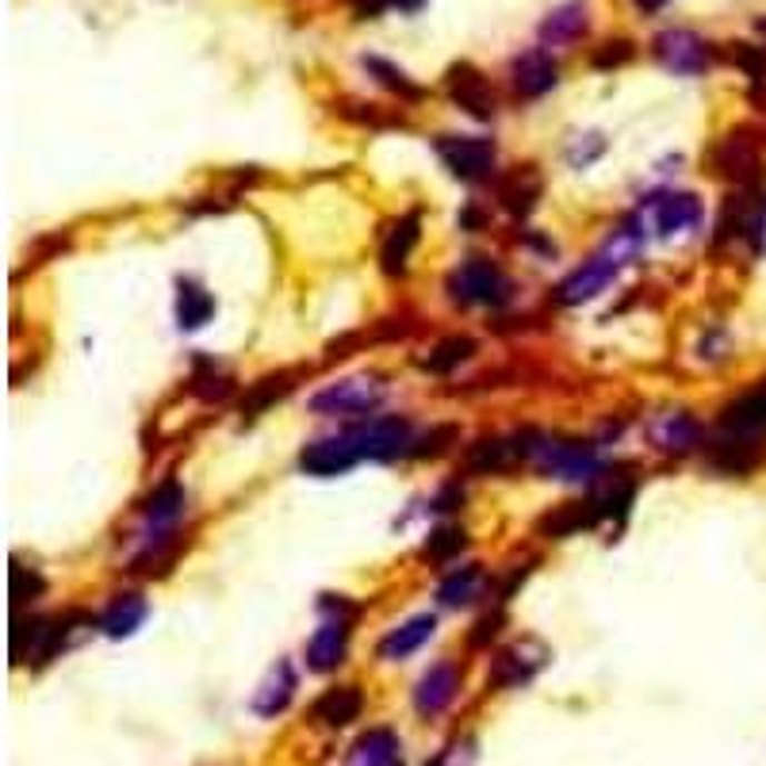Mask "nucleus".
<instances>
[{
  "label": "nucleus",
  "instance_id": "bb28decb",
  "mask_svg": "<svg viewBox=\"0 0 766 766\" xmlns=\"http://www.w3.org/2000/svg\"><path fill=\"white\" fill-rule=\"evenodd\" d=\"M594 521H598L594 503H571V506H564V510L548 514V518L540 521V533H548V537H567V533L587 529V525H594Z\"/></svg>",
  "mask_w": 766,
  "mask_h": 766
},
{
  "label": "nucleus",
  "instance_id": "20e7f679",
  "mask_svg": "<svg viewBox=\"0 0 766 766\" xmlns=\"http://www.w3.org/2000/svg\"><path fill=\"white\" fill-rule=\"evenodd\" d=\"M384 399V384L372 376H357V380H341L311 399L315 415H365Z\"/></svg>",
  "mask_w": 766,
  "mask_h": 766
},
{
  "label": "nucleus",
  "instance_id": "412c9836",
  "mask_svg": "<svg viewBox=\"0 0 766 766\" xmlns=\"http://www.w3.org/2000/svg\"><path fill=\"white\" fill-rule=\"evenodd\" d=\"M452 100L460 108H468L471 116H479V119L495 116V100H490L484 77L471 70V66H460V70H452Z\"/></svg>",
  "mask_w": 766,
  "mask_h": 766
},
{
  "label": "nucleus",
  "instance_id": "c85d7f7f",
  "mask_svg": "<svg viewBox=\"0 0 766 766\" xmlns=\"http://www.w3.org/2000/svg\"><path fill=\"white\" fill-rule=\"evenodd\" d=\"M185 514V490L177 484H166L161 490H153V498L146 503V518L153 525H173Z\"/></svg>",
  "mask_w": 766,
  "mask_h": 766
},
{
  "label": "nucleus",
  "instance_id": "6ab92c4d",
  "mask_svg": "<svg viewBox=\"0 0 766 766\" xmlns=\"http://www.w3.org/2000/svg\"><path fill=\"white\" fill-rule=\"evenodd\" d=\"M360 709H365V694L357 690V686H338V690H326L322 697L315 702V720H322V725L330 728H346L349 720L360 717Z\"/></svg>",
  "mask_w": 766,
  "mask_h": 766
},
{
  "label": "nucleus",
  "instance_id": "a211bd4d",
  "mask_svg": "<svg viewBox=\"0 0 766 766\" xmlns=\"http://www.w3.org/2000/svg\"><path fill=\"white\" fill-rule=\"evenodd\" d=\"M651 445H656L659 452H686L697 445V421L690 415H683V410H670V415H659L651 421Z\"/></svg>",
  "mask_w": 766,
  "mask_h": 766
},
{
  "label": "nucleus",
  "instance_id": "7ed1b4c3",
  "mask_svg": "<svg viewBox=\"0 0 766 766\" xmlns=\"http://www.w3.org/2000/svg\"><path fill=\"white\" fill-rule=\"evenodd\" d=\"M452 288H456V296L468 299V304L498 307V304H506V299H510V280H506L503 269H498V265H490L487 257H468V261L456 269Z\"/></svg>",
  "mask_w": 766,
  "mask_h": 766
},
{
  "label": "nucleus",
  "instance_id": "4be33fe9",
  "mask_svg": "<svg viewBox=\"0 0 766 766\" xmlns=\"http://www.w3.org/2000/svg\"><path fill=\"white\" fill-rule=\"evenodd\" d=\"M587 31V4L583 0H567L548 12V20L540 23V39L545 42H571Z\"/></svg>",
  "mask_w": 766,
  "mask_h": 766
},
{
  "label": "nucleus",
  "instance_id": "1a4fd4ad",
  "mask_svg": "<svg viewBox=\"0 0 766 766\" xmlns=\"http://www.w3.org/2000/svg\"><path fill=\"white\" fill-rule=\"evenodd\" d=\"M360 460L357 445H352V437H322V441L307 445L304 452H299V468L307 471V476H318V479H330V476H341V471H349L352 464Z\"/></svg>",
  "mask_w": 766,
  "mask_h": 766
},
{
  "label": "nucleus",
  "instance_id": "473e14b6",
  "mask_svg": "<svg viewBox=\"0 0 766 766\" xmlns=\"http://www.w3.org/2000/svg\"><path fill=\"white\" fill-rule=\"evenodd\" d=\"M288 391V376H269V380H261L249 391V399L242 402L246 415H257V410H265L272 399H280V395Z\"/></svg>",
  "mask_w": 766,
  "mask_h": 766
},
{
  "label": "nucleus",
  "instance_id": "f03ea898",
  "mask_svg": "<svg viewBox=\"0 0 766 766\" xmlns=\"http://www.w3.org/2000/svg\"><path fill=\"white\" fill-rule=\"evenodd\" d=\"M702 222V203L690 192H659L648 196V203L640 208V227L656 230L659 238L686 235Z\"/></svg>",
  "mask_w": 766,
  "mask_h": 766
},
{
  "label": "nucleus",
  "instance_id": "39448f33",
  "mask_svg": "<svg viewBox=\"0 0 766 766\" xmlns=\"http://www.w3.org/2000/svg\"><path fill=\"white\" fill-rule=\"evenodd\" d=\"M656 58H659L663 70L683 73V77L705 73L713 62L709 42H705L702 36H694V31H663V36L656 39Z\"/></svg>",
  "mask_w": 766,
  "mask_h": 766
},
{
  "label": "nucleus",
  "instance_id": "6e6552de",
  "mask_svg": "<svg viewBox=\"0 0 766 766\" xmlns=\"http://www.w3.org/2000/svg\"><path fill=\"white\" fill-rule=\"evenodd\" d=\"M352 445L360 456H372V460H391L395 452H402L410 445V426L402 418H372L368 426L352 429Z\"/></svg>",
  "mask_w": 766,
  "mask_h": 766
},
{
  "label": "nucleus",
  "instance_id": "ea45409f",
  "mask_svg": "<svg viewBox=\"0 0 766 766\" xmlns=\"http://www.w3.org/2000/svg\"><path fill=\"white\" fill-rule=\"evenodd\" d=\"M759 31H763V36H766V20H759Z\"/></svg>",
  "mask_w": 766,
  "mask_h": 766
},
{
  "label": "nucleus",
  "instance_id": "5701e85b",
  "mask_svg": "<svg viewBox=\"0 0 766 766\" xmlns=\"http://www.w3.org/2000/svg\"><path fill=\"white\" fill-rule=\"evenodd\" d=\"M146 621V601L139 594H123V598H116L111 606L105 609V617H100V628H105V636H131L135 628Z\"/></svg>",
  "mask_w": 766,
  "mask_h": 766
},
{
  "label": "nucleus",
  "instance_id": "f704fd0d",
  "mask_svg": "<svg viewBox=\"0 0 766 766\" xmlns=\"http://www.w3.org/2000/svg\"><path fill=\"white\" fill-rule=\"evenodd\" d=\"M471 763H476V747H471L468 739H456V744L441 747L426 766H471Z\"/></svg>",
  "mask_w": 766,
  "mask_h": 766
},
{
  "label": "nucleus",
  "instance_id": "dca6fc26",
  "mask_svg": "<svg viewBox=\"0 0 766 766\" xmlns=\"http://www.w3.org/2000/svg\"><path fill=\"white\" fill-rule=\"evenodd\" d=\"M437 633V617L434 614H418L410 617V621H402L399 628H391V633L380 640V659H407L415 656L421 644L429 640V636Z\"/></svg>",
  "mask_w": 766,
  "mask_h": 766
},
{
  "label": "nucleus",
  "instance_id": "2eb2a0df",
  "mask_svg": "<svg viewBox=\"0 0 766 766\" xmlns=\"http://www.w3.org/2000/svg\"><path fill=\"white\" fill-rule=\"evenodd\" d=\"M556 81H559V70L545 50H529V54H521L514 62V89L521 97H545V92L556 89Z\"/></svg>",
  "mask_w": 766,
  "mask_h": 766
},
{
  "label": "nucleus",
  "instance_id": "7c9ffc66",
  "mask_svg": "<svg viewBox=\"0 0 766 766\" xmlns=\"http://www.w3.org/2000/svg\"><path fill=\"white\" fill-rule=\"evenodd\" d=\"M365 70L380 77V81L387 84V89L399 92V97H407V100H421V89H418V84L410 81V77L402 73V70H395L391 62H384V58H365Z\"/></svg>",
  "mask_w": 766,
  "mask_h": 766
},
{
  "label": "nucleus",
  "instance_id": "e433bc0d",
  "mask_svg": "<svg viewBox=\"0 0 766 766\" xmlns=\"http://www.w3.org/2000/svg\"><path fill=\"white\" fill-rule=\"evenodd\" d=\"M736 58H739V66H747V70H752V77H763V70H766V54H759V50H736Z\"/></svg>",
  "mask_w": 766,
  "mask_h": 766
},
{
  "label": "nucleus",
  "instance_id": "4c0bfd02",
  "mask_svg": "<svg viewBox=\"0 0 766 766\" xmlns=\"http://www.w3.org/2000/svg\"><path fill=\"white\" fill-rule=\"evenodd\" d=\"M636 8H640V12H663V8H667V0H636Z\"/></svg>",
  "mask_w": 766,
  "mask_h": 766
},
{
  "label": "nucleus",
  "instance_id": "58836bf2",
  "mask_svg": "<svg viewBox=\"0 0 766 766\" xmlns=\"http://www.w3.org/2000/svg\"><path fill=\"white\" fill-rule=\"evenodd\" d=\"M387 4H395V8H407V12H415V8H421V0H387Z\"/></svg>",
  "mask_w": 766,
  "mask_h": 766
},
{
  "label": "nucleus",
  "instance_id": "c756f323",
  "mask_svg": "<svg viewBox=\"0 0 766 766\" xmlns=\"http://www.w3.org/2000/svg\"><path fill=\"white\" fill-rule=\"evenodd\" d=\"M471 352H476V341H471V338H445L441 346L426 357V368H429V372H452V368L464 365Z\"/></svg>",
  "mask_w": 766,
  "mask_h": 766
},
{
  "label": "nucleus",
  "instance_id": "b1692460",
  "mask_svg": "<svg viewBox=\"0 0 766 766\" xmlns=\"http://www.w3.org/2000/svg\"><path fill=\"white\" fill-rule=\"evenodd\" d=\"M211 311H215L211 291H203L200 283H192V280H180V296H177L180 330H200V326L211 318Z\"/></svg>",
  "mask_w": 766,
  "mask_h": 766
},
{
  "label": "nucleus",
  "instance_id": "aec40b11",
  "mask_svg": "<svg viewBox=\"0 0 766 766\" xmlns=\"http://www.w3.org/2000/svg\"><path fill=\"white\" fill-rule=\"evenodd\" d=\"M529 449L533 445L506 441V437H487V441L471 445L468 464H471V471H506V468H514L521 456H529Z\"/></svg>",
  "mask_w": 766,
  "mask_h": 766
},
{
  "label": "nucleus",
  "instance_id": "f257e3e1",
  "mask_svg": "<svg viewBox=\"0 0 766 766\" xmlns=\"http://www.w3.org/2000/svg\"><path fill=\"white\" fill-rule=\"evenodd\" d=\"M529 456L545 476H556V479H590L598 471L594 445L564 441V437H540L529 449Z\"/></svg>",
  "mask_w": 766,
  "mask_h": 766
},
{
  "label": "nucleus",
  "instance_id": "393cba45",
  "mask_svg": "<svg viewBox=\"0 0 766 766\" xmlns=\"http://www.w3.org/2000/svg\"><path fill=\"white\" fill-rule=\"evenodd\" d=\"M498 196H503L506 211L514 215H529L533 208H537L540 200V177L533 173V169H518L514 177L503 180V188H498Z\"/></svg>",
  "mask_w": 766,
  "mask_h": 766
},
{
  "label": "nucleus",
  "instance_id": "0eeeda50",
  "mask_svg": "<svg viewBox=\"0 0 766 766\" xmlns=\"http://www.w3.org/2000/svg\"><path fill=\"white\" fill-rule=\"evenodd\" d=\"M621 269H625V265L617 261V257L609 253V249H601V253H598V257H590V261L583 265L579 272H571V277H567L564 283H559V304H567V307L587 304V299L598 296V291L606 288V283L614 280Z\"/></svg>",
  "mask_w": 766,
  "mask_h": 766
},
{
  "label": "nucleus",
  "instance_id": "f3484780",
  "mask_svg": "<svg viewBox=\"0 0 766 766\" xmlns=\"http://www.w3.org/2000/svg\"><path fill=\"white\" fill-rule=\"evenodd\" d=\"M291 697H296V670H291V663H277V667L265 675V683L257 686L253 694V713L257 717H277L291 705Z\"/></svg>",
  "mask_w": 766,
  "mask_h": 766
},
{
  "label": "nucleus",
  "instance_id": "4468645a",
  "mask_svg": "<svg viewBox=\"0 0 766 766\" xmlns=\"http://www.w3.org/2000/svg\"><path fill=\"white\" fill-rule=\"evenodd\" d=\"M346 648H349V625L341 621V617L338 621H326L311 636V644H307V667L326 675V670H334L346 659Z\"/></svg>",
  "mask_w": 766,
  "mask_h": 766
},
{
  "label": "nucleus",
  "instance_id": "9b49d317",
  "mask_svg": "<svg viewBox=\"0 0 766 766\" xmlns=\"http://www.w3.org/2000/svg\"><path fill=\"white\" fill-rule=\"evenodd\" d=\"M720 429H725V437H739V441L752 445L766 437V387L728 402L725 415H720Z\"/></svg>",
  "mask_w": 766,
  "mask_h": 766
},
{
  "label": "nucleus",
  "instance_id": "2f4dec72",
  "mask_svg": "<svg viewBox=\"0 0 766 766\" xmlns=\"http://www.w3.org/2000/svg\"><path fill=\"white\" fill-rule=\"evenodd\" d=\"M464 545H468V540H464V529H452V525H445V529L429 533L426 556H429V559H452Z\"/></svg>",
  "mask_w": 766,
  "mask_h": 766
},
{
  "label": "nucleus",
  "instance_id": "f8f14e48",
  "mask_svg": "<svg viewBox=\"0 0 766 766\" xmlns=\"http://www.w3.org/2000/svg\"><path fill=\"white\" fill-rule=\"evenodd\" d=\"M456 690H460V670L452 663H437L421 675L418 690H415V709L421 717H437L441 709H449Z\"/></svg>",
  "mask_w": 766,
  "mask_h": 766
},
{
  "label": "nucleus",
  "instance_id": "9d476101",
  "mask_svg": "<svg viewBox=\"0 0 766 766\" xmlns=\"http://www.w3.org/2000/svg\"><path fill=\"white\" fill-rule=\"evenodd\" d=\"M548 663V648L537 640H521L514 648H506L503 656L495 659V670H490V683L495 686H525L540 667Z\"/></svg>",
  "mask_w": 766,
  "mask_h": 766
},
{
  "label": "nucleus",
  "instance_id": "cd10ccee",
  "mask_svg": "<svg viewBox=\"0 0 766 766\" xmlns=\"http://www.w3.org/2000/svg\"><path fill=\"white\" fill-rule=\"evenodd\" d=\"M479 583H484V571L471 564V567H464V571L449 575V579L441 583V590H437V598H441L445 606H468V601L476 598Z\"/></svg>",
  "mask_w": 766,
  "mask_h": 766
},
{
  "label": "nucleus",
  "instance_id": "72a5a7b5",
  "mask_svg": "<svg viewBox=\"0 0 766 766\" xmlns=\"http://www.w3.org/2000/svg\"><path fill=\"white\" fill-rule=\"evenodd\" d=\"M736 166H755V150L744 135H732V139L720 146V169L736 173Z\"/></svg>",
  "mask_w": 766,
  "mask_h": 766
},
{
  "label": "nucleus",
  "instance_id": "c9c22d12",
  "mask_svg": "<svg viewBox=\"0 0 766 766\" xmlns=\"http://www.w3.org/2000/svg\"><path fill=\"white\" fill-rule=\"evenodd\" d=\"M628 58H633V42L617 39V42H606V47L594 54V66H598V70H609V66H625Z\"/></svg>",
  "mask_w": 766,
  "mask_h": 766
},
{
  "label": "nucleus",
  "instance_id": "423d86ee",
  "mask_svg": "<svg viewBox=\"0 0 766 766\" xmlns=\"http://www.w3.org/2000/svg\"><path fill=\"white\" fill-rule=\"evenodd\" d=\"M437 153H441V161L460 180H479L495 166V142L490 139H456V135H445V139H437Z\"/></svg>",
  "mask_w": 766,
  "mask_h": 766
},
{
  "label": "nucleus",
  "instance_id": "ddd939ff",
  "mask_svg": "<svg viewBox=\"0 0 766 766\" xmlns=\"http://www.w3.org/2000/svg\"><path fill=\"white\" fill-rule=\"evenodd\" d=\"M346 766H407L402 763V744L391 728H372L352 744Z\"/></svg>",
  "mask_w": 766,
  "mask_h": 766
},
{
  "label": "nucleus",
  "instance_id": "a878e982",
  "mask_svg": "<svg viewBox=\"0 0 766 766\" xmlns=\"http://www.w3.org/2000/svg\"><path fill=\"white\" fill-rule=\"evenodd\" d=\"M418 246V215H407V219H399L395 222V230L387 235V242H384V269L391 272H402L407 269V257H410V249Z\"/></svg>",
  "mask_w": 766,
  "mask_h": 766
}]
</instances>
